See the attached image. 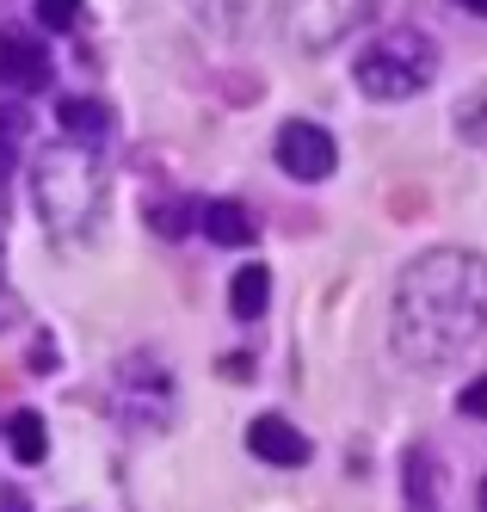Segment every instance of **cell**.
<instances>
[{"instance_id":"12","label":"cell","mask_w":487,"mask_h":512,"mask_svg":"<svg viewBox=\"0 0 487 512\" xmlns=\"http://www.w3.org/2000/svg\"><path fill=\"white\" fill-rule=\"evenodd\" d=\"M266 303H272V272H266V266L235 272V284H229V309H235L241 321H253V315H266Z\"/></svg>"},{"instance_id":"15","label":"cell","mask_w":487,"mask_h":512,"mask_svg":"<svg viewBox=\"0 0 487 512\" xmlns=\"http://www.w3.org/2000/svg\"><path fill=\"white\" fill-rule=\"evenodd\" d=\"M457 130H463L469 142H481V149H487V87H481V93H469V99L457 105Z\"/></svg>"},{"instance_id":"7","label":"cell","mask_w":487,"mask_h":512,"mask_svg":"<svg viewBox=\"0 0 487 512\" xmlns=\"http://www.w3.org/2000/svg\"><path fill=\"white\" fill-rule=\"evenodd\" d=\"M0 81L19 93H37L50 81V50L37 38H25V31H0Z\"/></svg>"},{"instance_id":"19","label":"cell","mask_w":487,"mask_h":512,"mask_svg":"<svg viewBox=\"0 0 487 512\" xmlns=\"http://www.w3.org/2000/svg\"><path fill=\"white\" fill-rule=\"evenodd\" d=\"M0 512H25V494L19 488H0Z\"/></svg>"},{"instance_id":"6","label":"cell","mask_w":487,"mask_h":512,"mask_svg":"<svg viewBox=\"0 0 487 512\" xmlns=\"http://www.w3.org/2000/svg\"><path fill=\"white\" fill-rule=\"evenodd\" d=\"M278 167L290 179H327L340 167V149H333V136L321 124H284L278 130Z\"/></svg>"},{"instance_id":"2","label":"cell","mask_w":487,"mask_h":512,"mask_svg":"<svg viewBox=\"0 0 487 512\" xmlns=\"http://www.w3.org/2000/svg\"><path fill=\"white\" fill-rule=\"evenodd\" d=\"M31 186H37V216H44L56 235H87L93 216H99V204H105L99 155L81 149V142H56V149L37 161Z\"/></svg>"},{"instance_id":"13","label":"cell","mask_w":487,"mask_h":512,"mask_svg":"<svg viewBox=\"0 0 487 512\" xmlns=\"http://www.w3.org/2000/svg\"><path fill=\"white\" fill-rule=\"evenodd\" d=\"M25 136H31L25 105L0 99V198H7V173H13V161H19V149H25Z\"/></svg>"},{"instance_id":"9","label":"cell","mask_w":487,"mask_h":512,"mask_svg":"<svg viewBox=\"0 0 487 512\" xmlns=\"http://www.w3.org/2000/svg\"><path fill=\"white\" fill-rule=\"evenodd\" d=\"M401 488H407V512H438V494H444V469L426 445H407L401 457Z\"/></svg>"},{"instance_id":"5","label":"cell","mask_w":487,"mask_h":512,"mask_svg":"<svg viewBox=\"0 0 487 512\" xmlns=\"http://www.w3.org/2000/svg\"><path fill=\"white\" fill-rule=\"evenodd\" d=\"M370 13H377V0H284L278 19H284V38L296 50H333L346 38V31H358Z\"/></svg>"},{"instance_id":"21","label":"cell","mask_w":487,"mask_h":512,"mask_svg":"<svg viewBox=\"0 0 487 512\" xmlns=\"http://www.w3.org/2000/svg\"><path fill=\"white\" fill-rule=\"evenodd\" d=\"M481 512H487V482H481Z\"/></svg>"},{"instance_id":"11","label":"cell","mask_w":487,"mask_h":512,"mask_svg":"<svg viewBox=\"0 0 487 512\" xmlns=\"http://www.w3.org/2000/svg\"><path fill=\"white\" fill-rule=\"evenodd\" d=\"M204 235H210L216 247H247V241H253V216H247V204H235V198L204 204Z\"/></svg>"},{"instance_id":"17","label":"cell","mask_w":487,"mask_h":512,"mask_svg":"<svg viewBox=\"0 0 487 512\" xmlns=\"http://www.w3.org/2000/svg\"><path fill=\"white\" fill-rule=\"evenodd\" d=\"M148 223H155L161 235H185V223H192V210H185V204H155V210H148Z\"/></svg>"},{"instance_id":"14","label":"cell","mask_w":487,"mask_h":512,"mask_svg":"<svg viewBox=\"0 0 487 512\" xmlns=\"http://www.w3.org/2000/svg\"><path fill=\"white\" fill-rule=\"evenodd\" d=\"M7 451H13L19 463H44V451H50V438H44V420H37L31 408H19V414L7 420Z\"/></svg>"},{"instance_id":"16","label":"cell","mask_w":487,"mask_h":512,"mask_svg":"<svg viewBox=\"0 0 487 512\" xmlns=\"http://www.w3.org/2000/svg\"><path fill=\"white\" fill-rule=\"evenodd\" d=\"M74 19H81V0H37V25H50V31H68Z\"/></svg>"},{"instance_id":"1","label":"cell","mask_w":487,"mask_h":512,"mask_svg":"<svg viewBox=\"0 0 487 512\" xmlns=\"http://www.w3.org/2000/svg\"><path fill=\"white\" fill-rule=\"evenodd\" d=\"M487 334V260L463 247H432L407 260L389 303V340L407 364L438 371L481 346Z\"/></svg>"},{"instance_id":"20","label":"cell","mask_w":487,"mask_h":512,"mask_svg":"<svg viewBox=\"0 0 487 512\" xmlns=\"http://www.w3.org/2000/svg\"><path fill=\"white\" fill-rule=\"evenodd\" d=\"M463 7H469V13H487V0H463Z\"/></svg>"},{"instance_id":"18","label":"cell","mask_w":487,"mask_h":512,"mask_svg":"<svg viewBox=\"0 0 487 512\" xmlns=\"http://www.w3.org/2000/svg\"><path fill=\"white\" fill-rule=\"evenodd\" d=\"M463 414H475V420H487V383H475V389H463Z\"/></svg>"},{"instance_id":"4","label":"cell","mask_w":487,"mask_h":512,"mask_svg":"<svg viewBox=\"0 0 487 512\" xmlns=\"http://www.w3.org/2000/svg\"><path fill=\"white\" fill-rule=\"evenodd\" d=\"M111 408H118L130 426L142 432H161L173 420V377H167V364L161 358H124V371L118 383H111Z\"/></svg>"},{"instance_id":"10","label":"cell","mask_w":487,"mask_h":512,"mask_svg":"<svg viewBox=\"0 0 487 512\" xmlns=\"http://www.w3.org/2000/svg\"><path fill=\"white\" fill-rule=\"evenodd\" d=\"M56 118H62V130L81 142V149H99V142L111 136V112H105L99 99H62Z\"/></svg>"},{"instance_id":"8","label":"cell","mask_w":487,"mask_h":512,"mask_svg":"<svg viewBox=\"0 0 487 512\" xmlns=\"http://www.w3.org/2000/svg\"><path fill=\"white\" fill-rule=\"evenodd\" d=\"M247 451L266 457V463H278V469H296V463H309V438L296 432L290 420H278V414H259L247 426Z\"/></svg>"},{"instance_id":"3","label":"cell","mask_w":487,"mask_h":512,"mask_svg":"<svg viewBox=\"0 0 487 512\" xmlns=\"http://www.w3.org/2000/svg\"><path fill=\"white\" fill-rule=\"evenodd\" d=\"M432 75H438V44L414 25L389 31V38H370L352 62V81L370 99H414L420 87H432Z\"/></svg>"}]
</instances>
